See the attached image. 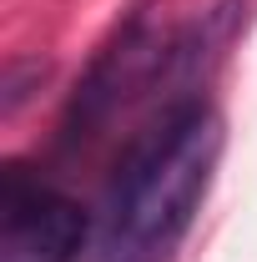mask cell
I'll return each mask as SVG.
<instances>
[{
    "mask_svg": "<svg viewBox=\"0 0 257 262\" xmlns=\"http://www.w3.org/2000/svg\"><path fill=\"white\" fill-rule=\"evenodd\" d=\"M222 151L217 111L172 96L121 151L101 207V262H166L187 237Z\"/></svg>",
    "mask_w": 257,
    "mask_h": 262,
    "instance_id": "1",
    "label": "cell"
},
{
    "mask_svg": "<svg viewBox=\"0 0 257 262\" xmlns=\"http://www.w3.org/2000/svg\"><path fill=\"white\" fill-rule=\"evenodd\" d=\"M91 217L81 202L46 187L26 166L5 171L0 192V262H76Z\"/></svg>",
    "mask_w": 257,
    "mask_h": 262,
    "instance_id": "2",
    "label": "cell"
}]
</instances>
